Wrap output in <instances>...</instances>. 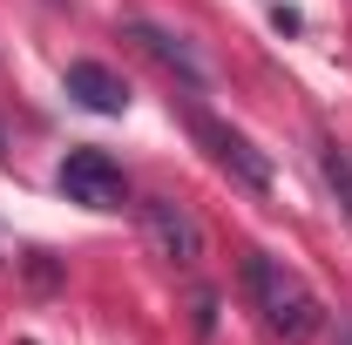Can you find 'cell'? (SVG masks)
<instances>
[{"mask_svg":"<svg viewBox=\"0 0 352 345\" xmlns=\"http://www.w3.org/2000/svg\"><path fill=\"white\" fill-rule=\"evenodd\" d=\"M244 291H251L258 318H264L285 345H311V339H318L325 304L311 298V285L298 278V271H285L271 251H244Z\"/></svg>","mask_w":352,"mask_h":345,"instance_id":"1","label":"cell"},{"mask_svg":"<svg viewBox=\"0 0 352 345\" xmlns=\"http://www.w3.org/2000/svg\"><path fill=\"white\" fill-rule=\"evenodd\" d=\"M190 135L210 149V163H217L230 183H244L251 197H271V183H278V170H271V156H264L258 142L244 129H230V122H217V115H204V109H190Z\"/></svg>","mask_w":352,"mask_h":345,"instance_id":"2","label":"cell"},{"mask_svg":"<svg viewBox=\"0 0 352 345\" xmlns=\"http://www.w3.org/2000/svg\"><path fill=\"white\" fill-rule=\"evenodd\" d=\"M135 216H142V244L163 264H176V271H197L204 264V223H197V210L183 197H142Z\"/></svg>","mask_w":352,"mask_h":345,"instance_id":"3","label":"cell"},{"mask_svg":"<svg viewBox=\"0 0 352 345\" xmlns=\"http://www.w3.org/2000/svg\"><path fill=\"white\" fill-rule=\"evenodd\" d=\"M54 183H61V197L82 203V210H122V203H129V176H122V163H116L109 149H68L61 170H54Z\"/></svg>","mask_w":352,"mask_h":345,"instance_id":"4","label":"cell"},{"mask_svg":"<svg viewBox=\"0 0 352 345\" xmlns=\"http://www.w3.org/2000/svg\"><path fill=\"white\" fill-rule=\"evenodd\" d=\"M122 34H129V41L142 47L149 61H163L170 75H183L190 88H204V82H210V68H204V54H197V47L183 41L176 27H163V21H149V14H129V21H122Z\"/></svg>","mask_w":352,"mask_h":345,"instance_id":"5","label":"cell"},{"mask_svg":"<svg viewBox=\"0 0 352 345\" xmlns=\"http://www.w3.org/2000/svg\"><path fill=\"white\" fill-rule=\"evenodd\" d=\"M61 88L82 102L88 115H122V109H129V82H122L116 68H102V61H68Z\"/></svg>","mask_w":352,"mask_h":345,"instance_id":"6","label":"cell"},{"mask_svg":"<svg viewBox=\"0 0 352 345\" xmlns=\"http://www.w3.org/2000/svg\"><path fill=\"white\" fill-rule=\"evenodd\" d=\"M318 176H325V190L352 210V156L339 149V142H318Z\"/></svg>","mask_w":352,"mask_h":345,"instance_id":"7","label":"cell"},{"mask_svg":"<svg viewBox=\"0 0 352 345\" xmlns=\"http://www.w3.org/2000/svg\"><path fill=\"white\" fill-rule=\"evenodd\" d=\"M217 325V291H197V332H210Z\"/></svg>","mask_w":352,"mask_h":345,"instance_id":"8","label":"cell"},{"mask_svg":"<svg viewBox=\"0 0 352 345\" xmlns=\"http://www.w3.org/2000/svg\"><path fill=\"white\" fill-rule=\"evenodd\" d=\"M28 278H34V285H54V264H47V251H34V258H28Z\"/></svg>","mask_w":352,"mask_h":345,"instance_id":"9","label":"cell"},{"mask_svg":"<svg viewBox=\"0 0 352 345\" xmlns=\"http://www.w3.org/2000/svg\"><path fill=\"white\" fill-rule=\"evenodd\" d=\"M346 345H352V325H346Z\"/></svg>","mask_w":352,"mask_h":345,"instance_id":"10","label":"cell"}]
</instances>
